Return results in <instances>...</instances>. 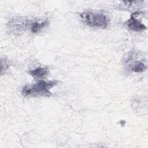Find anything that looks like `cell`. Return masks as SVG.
I'll list each match as a JSON object with an SVG mask.
<instances>
[{"label": "cell", "mask_w": 148, "mask_h": 148, "mask_svg": "<svg viewBox=\"0 0 148 148\" xmlns=\"http://www.w3.org/2000/svg\"><path fill=\"white\" fill-rule=\"evenodd\" d=\"M80 17L84 24L92 28H106L110 21L109 17L101 12L85 11L80 14Z\"/></svg>", "instance_id": "cell-2"}, {"label": "cell", "mask_w": 148, "mask_h": 148, "mask_svg": "<svg viewBox=\"0 0 148 148\" xmlns=\"http://www.w3.org/2000/svg\"><path fill=\"white\" fill-rule=\"evenodd\" d=\"M28 23V20L24 17H13L8 23V29L9 32L12 34H20L26 29Z\"/></svg>", "instance_id": "cell-4"}, {"label": "cell", "mask_w": 148, "mask_h": 148, "mask_svg": "<svg viewBox=\"0 0 148 148\" xmlns=\"http://www.w3.org/2000/svg\"><path fill=\"white\" fill-rule=\"evenodd\" d=\"M56 80L44 81L39 80L37 83L33 84H26L23 87L21 93L24 97L28 96H42L50 97L51 93L50 89L57 84Z\"/></svg>", "instance_id": "cell-1"}, {"label": "cell", "mask_w": 148, "mask_h": 148, "mask_svg": "<svg viewBox=\"0 0 148 148\" xmlns=\"http://www.w3.org/2000/svg\"><path fill=\"white\" fill-rule=\"evenodd\" d=\"M49 24L47 20H43L42 21H35L31 25V31L34 33H37L41 31L42 29L47 27Z\"/></svg>", "instance_id": "cell-7"}, {"label": "cell", "mask_w": 148, "mask_h": 148, "mask_svg": "<svg viewBox=\"0 0 148 148\" xmlns=\"http://www.w3.org/2000/svg\"><path fill=\"white\" fill-rule=\"evenodd\" d=\"M145 14L143 12H136L131 14L130 19L126 21V24L130 29L137 32L146 29V26L141 20Z\"/></svg>", "instance_id": "cell-5"}, {"label": "cell", "mask_w": 148, "mask_h": 148, "mask_svg": "<svg viewBox=\"0 0 148 148\" xmlns=\"http://www.w3.org/2000/svg\"><path fill=\"white\" fill-rule=\"evenodd\" d=\"M29 75L38 79L46 78L49 75V69L46 67H39L28 72Z\"/></svg>", "instance_id": "cell-6"}, {"label": "cell", "mask_w": 148, "mask_h": 148, "mask_svg": "<svg viewBox=\"0 0 148 148\" xmlns=\"http://www.w3.org/2000/svg\"><path fill=\"white\" fill-rule=\"evenodd\" d=\"M127 68L134 72H142L147 68L146 60L140 52H133L125 63Z\"/></svg>", "instance_id": "cell-3"}]
</instances>
